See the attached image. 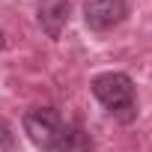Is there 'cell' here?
Segmentation results:
<instances>
[{"label": "cell", "instance_id": "obj_1", "mask_svg": "<svg viewBox=\"0 0 152 152\" xmlns=\"http://www.w3.org/2000/svg\"><path fill=\"white\" fill-rule=\"evenodd\" d=\"M93 96L122 122H131L137 116V102H134V81L122 72H104L93 81Z\"/></svg>", "mask_w": 152, "mask_h": 152}, {"label": "cell", "instance_id": "obj_2", "mask_svg": "<svg viewBox=\"0 0 152 152\" xmlns=\"http://www.w3.org/2000/svg\"><path fill=\"white\" fill-rule=\"evenodd\" d=\"M66 125H69V122L60 116L57 107H33V110L24 113V134H27L42 152L57 143V137L63 134Z\"/></svg>", "mask_w": 152, "mask_h": 152}, {"label": "cell", "instance_id": "obj_3", "mask_svg": "<svg viewBox=\"0 0 152 152\" xmlns=\"http://www.w3.org/2000/svg\"><path fill=\"white\" fill-rule=\"evenodd\" d=\"M128 15L125 0H84V21L90 30H110Z\"/></svg>", "mask_w": 152, "mask_h": 152}, {"label": "cell", "instance_id": "obj_4", "mask_svg": "<svg viewBox=\"0 0 152 152\" xmlns=\"http://www.w3.org/2000/svg\"><path fill=\"white\" fill-rule=\"evenodd\" d=\"M69 21V0H39V24L42 30L57 39Z\"/></svg>", "mask_w": 152, "mask_h": 152}, {"label": "cell", "instance_id": "obj_5", "mask_svg": "<svg viewBox=\"0 0 152 152\" xmlns=\"http://www.w3.org/2000/svg\"><path fill=\"white\" fill-rule=\"evenodd\" d=\"M93 149V140H90V134L81 128V125H66L63 128V134L57 137V143L51 146V149H45V152H90Z\"/></svg>", "mask_w": 152, "mask_h": 152}, {"label": "cell", "instance_id": "obj_6", "mask_svg": "<svg viewBox=\"0 0 152 152\" xmlns=\"http://www.w3.org/2000/svg\"><path fill=\"white\" fill-rule=\"evenodd\" d=\"M15 149V134H12V128L0 119V152H12Z\"/></svg>", "mask_w": 152, "mask_h": 152}, {"label": "cell", "instance_id": "obj_7", "mask_svg": "<svg viewBox=\"0 0 152 152\" xmlns=\"http://www.w3.org/2000/svg\"><path fill=\"white\" fill-rule=\"evenodd\" d=\"M3 42H6V36H3V30H0V48H3Z\"/></svg>", "mask_w": 152, "mask_h": 152}]
</instances>
